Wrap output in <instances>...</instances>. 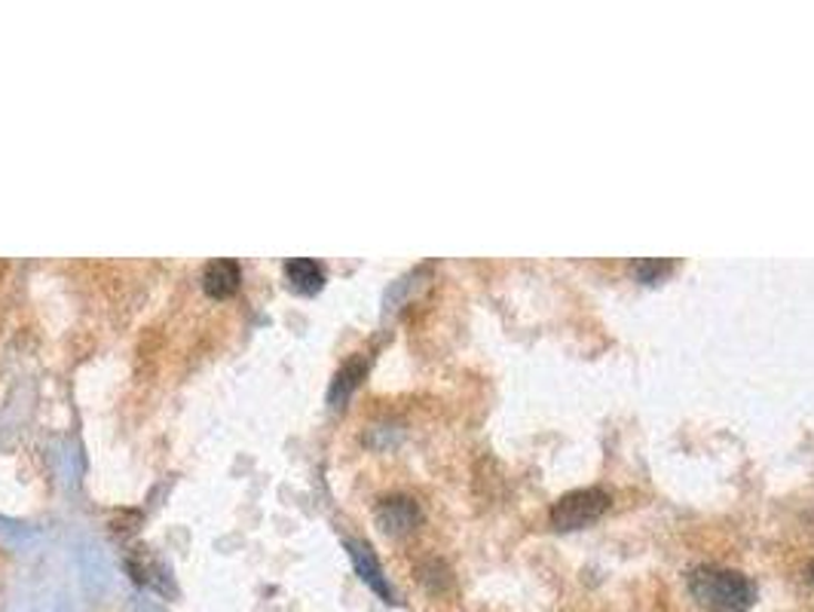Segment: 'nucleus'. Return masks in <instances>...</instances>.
<instances>
[{
    "instance_id": "1",
    "label": "nucleus",
    "mask_w": 814,
    "mask_h": 612,
    "mask_svg": "<svg viewBox=\"0 0 814 612\" xmlns=\"http://www.w3.org/2000/svg\"><path fill=\"white\" fill-rule=\"evenodd\" d=\"M689 591L701 606L713 612H747L756 603L751 575L723 567H699L689 573Z\"/></svg>"
},
{
    "instance_id": "2",
    "label": "nucleus",
    "mask_w": 814,
    "mask_h": 612,
    "mask_svg": "<svg viewBox=\"0 0 814 612\" xmlns=\"http://www.w3.org/2000/svg\"><path fill=\"white\" fill-rule=\"evenodd\" d=\"M610 509V493L600 487H582V490H570L567 497H560L551 506V527L560 533L570 530H586L594 521H600Z\"/></svg>"
},
{
    "instance_id": "3",
    "label": "nucleus",
    "mask_w": 814,
    "mask_h": 612,
    "mask_svg": "<svg viewBox=\"0 0 814 612\" xmlns=\"http://www.w3.org/2000/svg\"><path fill=\"white\" fill-rule=\"evenodd\" d=\"M374 518L386 536H407L420 527L423 511L410 497H389L377 506Z\"/></svg>"
},
{
    "instance_id": "4",
    "label": "nucleus",
    "mask_w": 814,
    "mask_h": 612,
    "mask_svg": "<svg viewBox=\"0 0 814 612\" xmlns=\"http://www.w3.org/2000/svg\"><path fill=\"white\" fill-rule=\"evenodd\" d=\"M346 551H349V558H353L356 573L362 575V582H365L374 594H380L386 603H393V588H389V582H386L380 561H377V554L370 551L368 542H356V539H349V542H346Z\"/></svg>"
},
{
    "instance_id": "5",
    "label": "nucleus",
    "mask_w": 814,
    "mask_h": 612,
    "mask_svg": "<svg viewBox=\"0 0 814 612\" xmlns=\"http://www.w3.org/2000/svg\"><path fill=\"white\" fill-rule=\"evenodd\" d=\"M242 285V267L230 257H217V261H208L203 269V292L215 300H227L233 294L240 292Z\"/></svg>"
},
{
    "instance_id": "6",
    "label": "nucleus",
    "mask_w": 814,
    "mask_h": 612,
    "mask_svg": "<svg viewBox=\"0 0 814 612\" xmlns=\"http://www.w3.org/2000/svg\"><path fill=\"white\" fill-rule=\"evenodd\" d=\"M285 282L297 294H318L325 288V267L313 257H292L285 261Z\"/></svg>"
},
{
    "instance_id": "7",
    "label": "nucleus",
    "mask_w": 814,
    "mask_h": 612,
    "mask_svg": "<svg viewBox=\"0 0 814 612\" xmlns=\"http://www.w3.org/2000/svg\"><path fill=\"white\" fill-rule=\"evenodd\" d=\"M365 370H368V361H365V358H353L349 365H344V370L334 377L332 396H328V401H332L334 408H340L346 398L356 392V386L362 382V377H365Z\"/></svg>"
},
{
    "instance_id": "8",
    "label": "nucleus",
    "mask_w": 814,
    "mask_h": 612,
    "mask_svg": "<svg viewBox=\"0 0 814 612\" xmlns=\"http://www.w3.org/2000/svg\"><path fill=\"white\" fill-rule=\"evenodd\" d=\"M671 269H674V264H671V261H662V257H647V261H634V264H631V273H634L637 282H643V285H659Z\"/></svg>"
},
{
    "instance_id": "9",
    "label": "nucleus",
    "mask_w": 814,
    "mask_h": 612,
    "mask_svg": "<svg viewBox=\"0 0 814 612\" xmlns=\"http://www.w3.org/2000/svg\"><path fill=\"white\" fill-rule=\"evenodd\" d=\"M812 579H814V563H812Z\"/></svg>"
}]
</instances>
